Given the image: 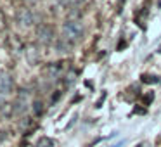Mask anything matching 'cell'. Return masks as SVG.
Segmentation results:
<instances>
[{
    "label": "cell",
    "instance_id": "9",
    "mask_svg": "<svg viewBox=\"0 0 161 147\" xmlns=\"http://www.w3.org/2000/svg\"><path fill=\"white\" fill-rule=\"evenodd\" d=\"M61 5H75V4H80L81 0H57Z\"/></svg>",
    "mask_w": 161,
    "mask_h": 147
},
{
    "label": "cell",
    "instance_id": "6",
    "mask_svg": "<svg viewBox=\"0 0 161 147\" xmlns=\"http://www.w3.org/2000/svg\"><path fill=\"white\" fill-rule=\"evenodd\" d=\"M26 56H28V61L31 64H36L38 63V52H36L35 47H28V50H26Z\"/></svg>",
    "mask_w": 161,
    "mask_h": 147
},
{
    "label": "cell",
    "instance_id": "5",
    "mask_svg": "<svg viewBox=\"0 0 161 147\" xmlns=\"http://www.w3.org/2000/svg\"><path fill=\"white\" fill-rule=\"evenodd\" d=\"M45 76H49L52 81H56L57 78L61 76V66L59 64H52V66H49L45 69Z\"/></svg>",
    "mask_w": 161,
    "mask_h": 147
},
{
    "label": "cell",
    "instance_id": "8",
    "mask_svg": "<svg viewBox=\"0 0 161 147\" xmlns=\"http://www.w3.org/2000/svg\"><path fill=\"white\" fill-rule=\"evenodd\" d=\"M33 112H35L36 116H40V114L43 112V104H42L40 101H35V102H33Z\"/></svg>",
    "mask_w": 161,
    "mask_h": 147
},
{
    "label": "cell",
    "instance_id": "1",
    "mask_svg": "<svg viewBox=\"0 0 161 147\" xmlns=\"http://www.w3.org/2000/svg\"><path fill=\"white\" fill-rule=\"evenodd\" d=\"M63 36L66 42L75 43L83 36V24H81L78 19H69V21L64 23L63 26Z\"/></svg>",
    "mask_w": 161,
    "mask_h": 147
},
{
    "label": "cell",
    "instance_id": "11",
    "mask_svg": "<svg viewBox=\"0 0 161 147\" xmlns=\"http://www.w3.org/2000/svg\"><path fill=\"white\" fill-rule=\"evenodd\" d=\"M73 80H75V73H73V71H69V73L66 74V85H71V83H73Z\"/></svg>",
    "mask_w": 161,
    "mask_h": 147
},
{
    "label": "cell",
    "instance_id": "10",
    "mask_svg": "<svg viewBox=\"0 0 161 147\" xmlns=\"http://www.w3.org/2000/svg\"><path fill=\"white\" fill-rule=\"evenodd\" d=\"M142 81H146V83H156L158 78H156V76H149V74H146V76H142Z\"/></svg>",
    "mask_w": 161,
    "mask_h": 147
},
{
    "label": "cell",
    "instance_id": "4",
    "mask_svg": "<svg viewBox=\"0 0 161 147\" xmlns=\"http://www.w3.org/2000/svg\"><path fill=\"white\" fill-rule=\"evenodd\" d=\"M12 92V78L9 74H0V94H11Z\"/></svg>",
    "mask_w": 161,
    "mask_h": 147
},
{
    "label": "cell",
    "instance_id": "12",
    "mask_svg": "<svg viewBox=\"0 0 161 147\" xmlns=\"http://www.w3.org/2000/svg\"><path fill=\"white\" fill-rule=\"evenodd\" d=\"M123 144H125V142H123V140H121V142H118V144H116V145H111V147H121Z\"/></svg>",
    "mask_w": 161,
    "mask_h": 147
},
{
    "label": "cell",
    "instance_id": "7",
    "mask_svg": "<svg viewBox=\"0 0 161 147\" xmlns=\"http://www.w3.org/2000/svg\"><path fill=\"white\" fill-rule=\"evenodd\" d=\"M35 147H54V140H52V139H47V137H43V139L38 140V144H36Z\"/></svg>",
    "mask_w": 161,
    "mask_h": 147
},
{
    "label": "cell",
    "instance_id": "3",
    "mask_svg": "<svg viewBox=\"0 0 161 147\" xmlns=\"http://www.w3.org/2000/svg\"><path fill=\"white\" fill-rule=\"evenodd\" d=\"M33 12L30 11V9H19V12H18V21L21 23L23 26H30V24H33Z\"/></svg>",
    "mask_w": 161,
    "mask_h": 147
},
{
    "label": "cell",
    "instance_id": "2",
    "mask_svg": "<svg viewBox=\"0 0 161 147\" xmlns=\"http://www.w3.org/2000/svg\"><path fill=\"white\" fill-rule=\"evenodd\" d=\"M36 36H38V40L43 43V45H49V43L54 40V31H52V28H50V26L40 24L38 30H36Z\"/></svg>",
    "mask_w": 161,
    "mask_h": 147
}]
</instances>
